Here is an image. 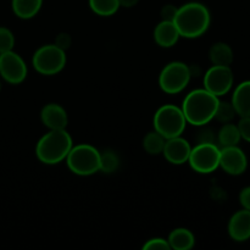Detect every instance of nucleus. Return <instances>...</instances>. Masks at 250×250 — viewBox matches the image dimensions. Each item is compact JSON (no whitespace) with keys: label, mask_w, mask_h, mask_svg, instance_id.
Listing matches in <instances>:
<instances>
[{"label":"nucleus","mask_w":250,"mask_h":250,"mask_svg":"<svg viewBox=\"0 0 250 250\" xmlns=\"http://www.w3.org/2000/svg\"><path fill=\"white\" fill-rule=\"evenodd\" d=\"M173 22L181 37L194 39L202 37L209 29L211 16L205 5L193 1L178 7Z\"/></svg>","instance_id":"nucleus-1"},{"label":"nucleus","mask_w":250,"mask_h":250,"mask_svg":"<svg viewBox=\"0 0 250 250\" xmlns=\"http://www.w3.org/2000/svg\"><path fill=\"white\" fill-rule=\"evenodd\" d=\"M190 150L192 146L189 142L181 136H177L166 139L163 154L166 160L172 165H182L188 163Z\"/></svg>","instance_id":"nucleus-12"},{"label":"nucleus","mask_w":250,"mask_h":250,"mask_svg":"<svg viewBox=\"0 0 250 250\" xmlns=\"http://www.w3.org/2000/svg\"><path fill=\"white\" fill-rule=\"evenodd\" d=\"M143 249L144 250H168L171 248L167 239L156 237V238H151L149 239V241H146V243L143 244Z\"/></svg>","instance_id":"nucleus-26"},{"label":"nucleus","mask_w":250,"mask_h":250,"mask_svg":"<svg viewBox=\"0 0 250 250\" xmlns=\"http://www.w3.org/2000/svg\"><path fill=\"white\" fill-rule=\"evenodd\" d=\"M233 85V72L229 66L214 65L204 76V88L217 98L227 94Z\"/></svg>","instance_id":"nucleus-10"},{"label":"nucleus","mask_w":250,"mask_h":250,"mask_svg":"<svg viewBox=\"0 0 250 250\" xmlns=\"http://www.w3.org/2000/svg\"><path fill=\"white\" fill-rule=\"evenodd\" d=\"M181 34L173 21H161L154 29V41L161 48H171L176 45Z\"/></svg>","instance_id":"nucleus-15"},{"label":"nucleus","mask_w":250,"mask_h":250,"mask_svg":"<svg viewBox=\"0 0 250 250\" xmlns=\"http://www.w3.org/2000/svg\"><path fill=\"white\" fill-rule=\"evenodd\" d=\"M154 129L165 139L182 136L187 126V120L182 109L176 105H163L154 114Z\"/></svg>","instance_id":"nucleus-4"},{"label":"nucleus","mask_w":250,"mask_h":250,"mask_svg":"<svg viewBox=\"0 0 250 250\" xmlns=\"http://www.w3.org/2000/svg\"><path fill=\"white\" fill-rule=\"evenodd\" d=\"M120 160L114 151L100 153V171L105 173H112L119 167Z\"/></svg>","instance_id":"nucleus-23"},{"label":"nucleus","mask_w":250,"mask_h":250,"mask_svg":"<svg viewBox=\"0 0 250 250\" xmlns=\"http://www.w3.org/2000/svg\"><path fill=\"white\" fill-rule=\"evenodd\" d=\"M220 167L229 175L239 176L246 172L248 159L238 146H225L220 151Z\"/></svg>","instance_id":"nucleus-11"},{"label":"nucleus","mask_w":250,"mask_h":250,"mask_svg":"<svg viewBox=\"0 0 250 250\" xmlns=\"http://www.w3.org/2000/svg\"><path fill=\"white\" fill-rule=\"evenodd\" d=\"M232 105L241 117L250 116V81L239 83L232 95Z\"/></svg>","instance_id":"nucleus-16"},{"label":"nucleus","mask_w":250,"mask_h":250,"mask_svg":"<svg viewBox=\"0 0 250 250\" xmlns=\"http://www.w3.org/2000/svg\"><path fill=\"white\" fill-rule=\"evenodd\" d=\"M220 151L215 143H198L190 150L188 163L195 172L211 173L220 167Z\"/></svg>","instance_id":"nucleus-8"},{"label":"nucleus","mask_w":250,"mask_h":250,"mask_svg":"<svg viewBox=\"0 0 250 250\" xmlns=\"http://www.w3.org/2000/svg\"><path fill=\"white\" fill-rule=\"evenodd\" d=\"M177 9L178 7L173 6V5H165L160 11L161 19L164 21H173V19L176 16V12H177Z\"/></svg>","instance_id":"nucleus-28"},{"label":"nucleus","mask_w":250,"mask_h":250,"mask_svg":"<svg viewBox=\"0 0 250 250\" xmlns=\"http://www.w3.org/2000/svg\"><path fill=\"white\" fill-rule=\"evenodd\" d=\"M241 139L242 137L241 133H239L238 127L233 124H229V122L225 124L219 131V133H217V142H219L222 148L238 146Z\"/></svg>","instance_id":"nucleus-20"},{"label":"nucleus","mask_w":250,"mask_h":250,"mask_svg":"<svg viewBox=\"0 0 250 250\" xmlns=\"http://www.w3.org/2000/svg\"><path fill=\"white\" fill-rule=\"evenodd\" d=\"M239 202L244 209L250 211V187H246L242 189L241 194H239Z\"/></svg>","instance_id":"nucleus-30"},{"label":"nucleus","mask_w":250,"mask_h":250,"mask_svg":"<svg viewBox=\"0 0 250 250\" xmlns=\"http://www.w3.org/2000/svg\"><path fill=\"white\" fill-rule=\"evenodd\" d=\"M236 110H234L232 103L227 102H220L219 105H217L216 114H215V119L219 120L220 122H224V124H227V122H231L232 120L236 116Z\"/></svg>","instance_id":"nucleus-24"},{"label":"nucleus","mask_w":250,"mask_h":250,"mask_svg":"<svg viewBox=\"0 0 250 250\" xmlns=\"http://www.w3.org/2000/svg\"><path fill=\"white\" fill-rule=\"evenodd\" d=\"M215 137L210 129L202 131L199 134V142L198 143H215Z\"/></svg>","instance_id":"nucleus-31"},{"label":"nucleus","mask_w":250,"mask_h":250,"mask_svg":"<svg viewBox=\"0 0 250 250\" xmlns=\"http://www.w3.org/2000/svg\"><path fill=\"white\" fill-rule=\"evenodd\" d=\"M42 4L43 0H12V10L20 19L29 20L37 16Z\"/></svg>","instance_id":"nucleus-18"},{"label":"nucleus","mask_w":250,"mask_h":250,"mask_svg":"<svg viewBox=\"0 0 250 250\" xmlns=\"http://www.w3.org/2000/svg\"><path fill=\"white\" fill-rule=\"evenodd\" d=\"M229 234L233 241L244 242L250 238V211L247 209L237 211L229 219Z\"/></svg>","instance_id":"nucleus-14"},{"label":"nucleus","mask_w":250,"mask_h":250,"mask_svg":"<svg viewBox=\"0 0 250 250\" xmlns=\"http://www.w3.org/2000/svg\"><path fill=\"white\" fill-rule=\"evenodd\" d=\"M138 1H139V0H119L120 6L127 7V9L136 6V5L138 4Z\"/></svg>","instance_id":"nucleus-32"},{"label":"nucleus","mask_w":250,"mask_h":250,"mask_svg":"<svg viewBox=\"0 0 250 250\" xmlns=\"http://www.w3.org/2000/svg\"><path fill=\"white\" fill-rule=\"evenodd\" d=\"M192 72L188 65L182 61H172L161 70L159 75V85L167 94H178L189 83Z\"/></svg>","instance_id":"nucleus-7"},{"label":"nucleus","mask_w":250,"mask_h":250,"mask_svg":"<svg viewBox=\"0 0 250 250\" xmlns=\"http://www.w3.org/2000/svg\"><path fill=\"white\" fill-rule=\"evenodd\" d=\"M66 53L55 44H46L36 50L32 58L34 70L44 76L58 75L66 66Z\"/></svg>","instance_id":"nucleus-6"},{"label":"nucleus","mask_w":250,"mask_h":250,"mask_svg":"<svg viewBox=\"0 0 250 250\" xmlns=\"http://www.w3.org/2000/svg\"><path fill=\"white\" fill-rule=\"evenodd\" d=\"M72 138L65 129H49L36 146V155L45 165H56L66 160L71 148Z\"/></svg>","instance_id":"nucleus-3"},{"label":"nucleus","mask_w":250,"mask_h":250,"mask_svg":"<svg viewBox=\"0 0 250 250\" xmlns=\"http://www.w3.org/2000/svg\"><path fill=\"white\" fill-rule=\"evenodd\" d=\"M71 36L67 33H60L59 36H56L55 38V45H58L59 48H61L62 50H67L71 45Z\"/></svg>","instance_id":"nucleus-29"},{"label":"nucleus","mask_w":250,"mask_h":250,"mask_svg":"<svg viewBox=\"0 0 250 250\" xmlns=\"http://www.w3.org/2000/svg\"><path fill=\"white\" fill-rule=\"evenodd\" d=\"M15 37L6 27H0V54L14 49Z\"/></svg>","instance_id":"nucleus-25"},{"label":"nucleus","mask_w":250,"mask_h":250,"mask_svg":"<svg viewBox=\"0 0 250 250\" xmlns=\"http://www.w3.org/2000/svg\"><path fill=\"white\" fill-rule=\"evenodd\" d=\"M0 88H1V82H0Z\"/></svg>","instance_id":"nucleus-33"},{"label":"nucleus","mask_w":250,"mask_h":250,"mask_svg":"<svg viewBox=\"0 0 250 250\" xmlns=\"http://www.w3.org/2000/svg\"><path fill=\"white\" fill-rule=\"evenodd\" d=\"M165 142L166 139L154 129L153 132L146 133L143 138V148L150 155H159V154H163Z\"/></svg>","instance_id":"nucleus-21"},{"label":"nucleus","mask_w":250,"mask_h":250,"mask_svg":"<svg viewBox=\"0 0 250 250\" xmlns=\"http://www.w3.org/2000/svg\"><path fill=\"white\" fill-rule=\"evenodd\" d=\"M41 120L49 129H65L68 124L66 110L56 103L46 104L41 111Z\"/></svg>","instance_id":"nucleus-13"},{"label":"nucleus","mask_w":250,"mask_h":250,"mask_svg":"<svg viewBox=\"0 0 250 250\" xmlns=\"http://www.w3.org/2000/svg\"><path fill=\"white\" fill-rule=\"evenodd\" d=\"M237 127H238L242 138L250 143V116L242 117L241 121L237 125Z\"/></svg>","instance_id":"nucleus-27"},{"label":"nucleus","mask_w":250,"mask_h":250,"mask_svg":"<svg viewBox=\"0 0 250 250\" xmlns=\"http://www.w3.org/2000/svg\"><path fill=\"white\" fill-rule=\"evenodd\" d=\"M66 164L77 176L94 175L100 171V151L90 144H78L71 148Z\"/></svg>","instance_id":"nucleus-5"},{"label":"nucleus","mask_w":250,"mask_h":250,"mask_svg":"<svg viewBox=\"0 0 250 250\" xmlns=\"http://www.w3.org/2000/svg\"><path fill=\"white\" fill-rule=\"evenodd\" d=\"M171 249L175 250H189L194 247L195 237L189 229H176L170 233L167 238Z\"/></svg>","instance_id":"nucleus-17"},{"label":"nucleus","mask_w":250,"mask_h":250,"mask_svg":"<svg viewBox=\"0 0 250 250\" xmlns=\"http://www.w3.org/2000/svg\"><path fill=\"white\" fill-rule=\"evenodd\" d=\"M27 65L15 51L0 54V76L10 84H20L27 77Z\"/></svg>","instance_id":"nucleus-9"},{"label":"nucleus","mask_w":250,"mask_h":250,"mask_svg":"<svg viewBox=\"0 0 250 250\" xmlns=\"http://www.w3.org/2000/svg\"><path fill=\"white\" fill-rule=\"evenodd\" d=\"M89 6L98 16H112L120 9L119 0H89Z\"/></svg>","instance_id":"nucleus-22"},{"label":"nucleus","mask_w":250,"mask_h":250,"mask_svg":"<svg viewBox=\"0 0 250 250\" xmlns=\"http://www.w3.org/2000/svg\"><path fill=\"white\" fill-rule=\"evenodd\" d=\"M209 58L214 65L229 66L233 61V51L226 43H216L210 48Z\"/></svg>","instance_id":"nucleus-19"},{"label":"nucleus","mask_w":250,"mask_h":250,"mask_svg":"<svg viewBox=\"0 0 250 250\" xmlns=\"http://www.w3.org/2000/svg\"><path fill=\"white\" fill-rule=\"evenodd\" d=\"M220 100L209 90L194 89L186 95L182 103L183 114L187 124L193 126H204L215 119Z\"/></svg>","instance_id":"nucleus-2"}]
</instances>
